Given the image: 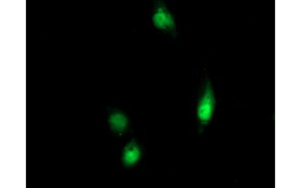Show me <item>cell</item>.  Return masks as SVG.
I'll return each mask as SVG.
<instances>
[{"mask_svg": "<svg viewBox=\"0 0 301 188\" xmlns=\"http://www.w3.org/2000/svg\"><path fill=\"white\" fill-rule=\"evenodd\" d=\"M215 104V94L212 84L209 80H207L196 108L197 118L202 129L210 122Z\"/></svg>", "mask_w": 301, "mask_h": 188, "instance_id": "cell-1", "label": "cell"}, {"mask_svg": "<svg viewBox=\"0 0 301 188\" xmlns=\"http://www.w3.org/2000/svg\"><path fill=\"white\" fill-rule=\"evenodd\" d=\"M109 123L112 130L117 134H121L127 129L128 119L124 113L117 110L110 115Z\"/></svg>", "mask_w": 301, "mask_h": 188, "instance_id": "cell-4", "label": "cell"}, {"mask_svg": "<svg viewBox=\"0 0 301 188\" xmlns=\"http://www.w3.org/2000/svg\"><path fill=\"white\" fill-rule=\"evenodd\" d=\"M152 22L159 30L175 37L177 35L175 17L165 3L161 1L155 2L153 7Z\"/></svg>", "mask_w": 301, "mask_h": 188, "instance_id": "cell-2", "label": "cell"}, {"mask_svg": "<svg viewBox=\"0 0 301 188\" xmlns=\"http://www.w3.org/2000/svg\"><path fill=\"white\" fill-rule=\"evenodd\" d=\"M141 151L138 143L133 140L127 143L122 153V162L126 167L135 165L140 160Z\"/></svg>", "mask_w": 301, "mask_h": 188, "instance_id": "cell-3", "label": "cell"}]
</instances>
